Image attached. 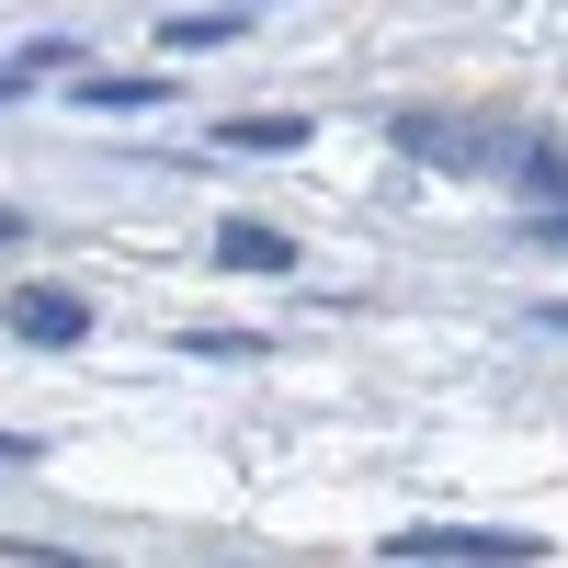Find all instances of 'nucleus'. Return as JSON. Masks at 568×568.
I'll return each mask as SVG.
<instances>
[{
  "label": "nucleus",
  "mask_w": 568,
  "mask_h": 568,
  "mask_svg": "<svg viewBox=\"0 0 568 568\" xmlns=\"http://www.w3.org/2000/svg\"><path fill=\"white\" fill-rule=\"evenodd\" d=\"M398 149L433 160V171H511V160H524V136L466 125V114H398Z\"/></svg>",
  "instance_id": "2"
},
{
  "label": "nucleus",
  "mask_w": 568,
  "mask_h": 568,
  "mask_svg": "<svg viewBox=\"0 0 568 568\" xmlns=\"http://www.w3.org/2000/svg\"><path fill=\"white\" fill-rule=\"evenodd\" d=\"M34 455H45L34 433H0V466H34Z\"/></svg>",
  "instance_id": "9"
},
{
  "label": "nucleus",
  "mask_w": 568,
  "mask_h": 568,
  "mask_svg": "<svg viewBox=\"0 0 568 568\" xmlns=\"http://www.w3.org/2000/svg\"><path fill=\"white\" fill-rule=\"evenodd\" d=\"M12 240H23V216H12V205H0V251H12Z\"/></svg>",
  "instance_id": "11"
},
{
  "label": "nucleus",
  "mask_w": 568,
  "mask_h": 568,
  "mask_svg": "<svg viewBox=\"0 0 568 568\" xmlns=\"http://www.w3.org/2000/svg\"><path fill=\"white\" fill-rule=\"evenodd\" d=\"M511 194H524V205H568V136H524V160H511Z\"/></svg>",
  "instance_id": "5"
},
{
  "label": "nucleus",
  "mask_w": 568,
  "mask_h": 568,
  "mask_svg": "<svg viewBox=\"0 0 568 568\" xmlns=\"http://www.w3.org/2000/svg\"><path fill=\"white\" fill-rule=\"evenodd\" d=\"M535 216H546V205H535ZM546 251H568V216H546Z\"/></svg>",
  "instance_id": "10"
},
{
  "label": "nucleus",
  "mask_w": 568,
  "mask_h": 568,
  "mask_svg": "<svg viewBox=\"0 0 568 568\" xmlns=\"http://www.w3.org/2000/svg\"><path fill=\"white\" fill-rule=\"evenodd\" d=\"M69 103L80 114H149V103H171V80H80Z\"/></svg>",
  "instance_id": "6"
},
{
  "label": "nucleus",
  "mask_w": 568,
  "mask_h": 568,
  "mask_svg": "<svg viewBox=\"0 0 568 568\" xmlns=\"http://www.w3.org/2000/svg\"><path fill=\"white\" fill-rule=\"evenodd\" d=\"M12 91H23V69H0V103H12Z\"/></svg>",
  "instance_id": "12"
},
{
  "label": "nucleus",
  "mask_w": 568,
  "mask_h": 568,
  "mask_svg": "<svg viewBox=\"0 0 568 568\" xmlns=\"http://www.w3.org/2000/svg\"><path fill=\"white\" fill-rule=\"evenodd\" d=\"M546 329H568V307H546Z\"/></svg>",
  "instance_id": "13"
},
{
  "label": "nucleus",
  "mask_w": 568,
  "mask_h": 568,
  "mask_svg": "<svg viewBox=\"0 0 568 568\" xmlns=\"http://www.w3.org/2000/svg\"><path fill=\"white\" fill-rule=\"evenodd\" d=\"M216 262H227V273H296V240L262 227V216H227V227H216Z\"/></svg>",
  "instance_id": "4"
},
{
  "label": "nucleus",
  "mask_w": 568,
  "mask_h": 568,
  "mask_svg": "<svg viewBox=\"0 0 568 568\" xmlns=\"http://www.w3.org/2000/svg\"><path fill=\"white\" fill-rule=\"evenodd\" d=\"M227 149H262V160H284V149H307V125H296V114H240V125H227Z\"/></svg>",
  "instance_id": "7"
},
{
  "label": "nucleus",
  "mask_w": 568,
  "mask_h": 568,
  "mask_svg": "<svg viewBox=\"0 0 568 568\" xmlns=\"http://www.w3.org/2000/svg\"><path fill=\"white\" fill-rule=\"evenodd\" d=\"M12 329H23L34 353H69V342H91V307L58 296V284H23V296H12Z\"/></svg>",
  "instance_id": "3"
},
{
  "label": "nucleus",
  "mask_w": 568,
  "mask_h": 568,
  "mask_svg": "<svg viewBox=\"0 0 568 568\" xmlns=\"http://www.w3.org/2000/svg\"><path fill=\"white\" fill-rule=\"evenodd\" d=\"M387 557H398V568H535L546 535H500V524H409V535H387Z\"/></svg>",
  "instance_id": "1"
},
{
  "label": "nucleus",
  "mask_w": 568,
  "mask_h": 568,
  "mask_svg": "<svg viewBox=\"0 0 568 568\" xmlns=\"http://www.w3.org/2000/svg\"><path fill=\"white\" fill-rule=\"evenodd\" d=\"M182 353H205V364H262L273 342H251V329H182Z\"/></svg>",
  "instance_id": "8"
}]
</instances>
